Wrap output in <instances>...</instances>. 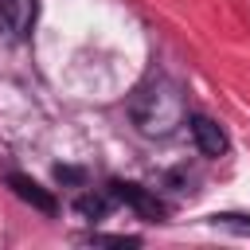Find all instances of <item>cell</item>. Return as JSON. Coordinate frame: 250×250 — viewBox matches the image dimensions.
<instances>
[{"label": "cell", "instance_id": "obj_1", "mask_svg": "<svg viewBox=\"0 0 250 250\" xmlns=\"http://www.w3.org/2000/svg\"><path fill=\"white\" fill-rule=\"evenodd\" d=\"M129 117L137 125V133L145 137H168L176 125H184L188 105H184V90L172 78H148L145 86H137V94L129 98Z\"/></svg>", "mask_w": 250, "mask_h": 250}, {"label": "cell", "instance_id": "obj_2", "mask_svg": "<svg viewBox=\"0 0 250 250\" xmlns=\"http://www.w3.org/2000/svg\"><path fill=\"white\" fill-rule=\"evenodd\" d=\"M39 16V0H0V31H8L12 39H23L35 27Z\"/></svg>", "mask_w": 250, "mask_h": 250}, {"label": "cell", "instance_id": "obj_3", "mask_svg": "<svg viewBox=\"0 0 250 250\" xmlns=\"http://www.w3.org/2000/svg\"><path fill=\"white\" fill-rule=\"evenodd\" d=\"M113 188V199H121V203H129L137 215H145V219H152V223H160L164 219V203L152 195V191H145V188H137V184H109Z\"/></svg>", "mask_w": 250, "mask_h": 250}, {"label": "cell", "instance_id": "obj_4", "mask_svg": "<svg viewBox=\"0 0 250 250\" xmlns=\"http://www.w3.org/2000/svg\"><path fill=\"white\" fill-rule=\"evenodd\" d=\"M191 137H195V148L203 152V156H223L227 152V133L219 129V121H211V117H203V113H195L191 121Z\"/></svg>", "mask_w": 250, "mask_h": 250}, {"label": "cell", "instance_id": "obj_5", "mask_svg": "<svg viewBox=\"0 0 250 250\" xmlns=\"http://www.w3.org/2000/svg\"><path fill=\"white\" fill-rule=\"evenodd\" d=\"M8 184H12V191H16L20 199H27L31 207H39V211H47V215L55 211V199H51L35 180H27V176H8Z\"/></svg>", "mask_w": 250, "mask_h": 250}, {"label": "cell", "instance_id": "obj_6", "mask_svg": "<svg viewBox=\"0 0 250 250\" xmlns=\"http://www.w3.org/2000/svg\"><path fill=\"white\" fill-rule=\"evenodd\" d=\"M74 211L86 215V219H105V211H109V195H102V191H86V195L74 199Z\"/></svg>", "mask_w": 250, "mask_h": 250}]
</instances>
